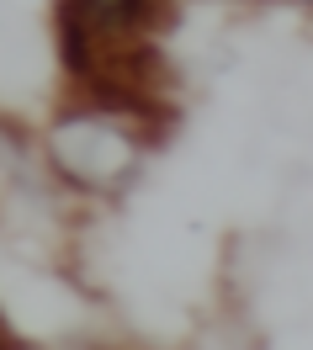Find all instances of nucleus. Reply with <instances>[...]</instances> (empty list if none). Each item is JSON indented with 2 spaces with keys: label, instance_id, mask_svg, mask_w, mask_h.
<instances>
[{
  "label": "nucleus",
  "instance_id": "f257e3e1",
  "mask_svg": "<svg viewBox=\"0 0 313 350\" xmlns=\"http://www.w3.org/2000/svg\"><path fill=\"white\" fill-rule=\"evenodd\" d=\"M170 16V0H59V59L69 80L90 69V53L112 38H149Z\"/></svg>",
  "mask_w": 313,
  "mask_h": 350
},
{
  "label": "nucleus",
  "instance_id": "f03ea898",
  "mask_svg": "<svg viewBox=\"0 0 313 350\" xmlns=\"http://www.w3.org/2000/svg\"><path fill=\"white\" fill-rule=\"evenodd\" d=\"M53 149H59V165H64L74 180L101 186V180H112V175L128 170V159H133V133L122 128L117 117H107V111H80V117L59 122Z\"/></svg>",
  "mask_w": 313,
  "mask_h": 350
},
{
  "label": "nucleus",
  "instance_id": "7ed1b4c3",
  "mask_svg": "<svg viewBox=\"0 0 313 350\" xmlns=\"http://www.w3.org/2000/svg\"><path fill=\"white\" fill-rule=\"evenodd\" d=\"M303 5H313V0H303Z\"/></svg>",
  "mask_w": 313,
  "mask_h": 350
}]
</instances>
